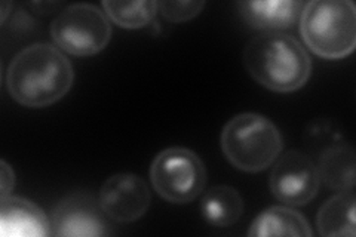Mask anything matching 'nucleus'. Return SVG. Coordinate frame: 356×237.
I'll list each match as a JSON object with an SVG mask.
<instances>
[{"instance_id":"obj_4","label":"nucleus","mask_w":356,"mask_h":237,"mask_svg":"<svg viewBox=\"0 0 356 237\" xmlns=\"http://www.w3.org/2000/svg\"><path fill=\"white\" fill-rule=\"evenodd\" d=\"M282 135L275 123L257 113L232 117L221 132L226 159L243 172H260L276 162L282 152Z\"/></svg>"},{"instance_id":"obj_15","label":"nucleus","mask_w":356,"mask_h":237,"mask_svg":"<svg viewBox=\"0 0 356 237\" xmlns=\"http://www.w3.org/2000/svg\"><path fill=\"white\" fill-rule=\"evenodd\" d=\"M319 178L327 187L339 191L355 187V150L349 144L332 145L319 159Z\"/></svg>"},{"instance_id":"obj_8","label":"nucleus","mask_w":356,"mask_h":237,"mask_svg":"<svg viewBox=\"0 0 356 237\" xmlns=\"http://www.w3.org/2000/svg\"><path fill=\"white\" fill-rule=\"evenodd\" d=\"M150 200L146 181L136 174H116L107 178L98 196L106 217L118 222H132L146 215Z\"/></svg>"},{"instance_id":"obj_9","label":"nucleus","mask_w":356,"mask_h":237,"mask_svg":"<svg viewBox=\"0 0 356 237\" xmlns=\"http://www.w3.org/2000/svg\"><path fill=\"white\" fill-rule=\"evenodd\" d=\"M99 202L88 193H74L61 200L52 212V236L99 237L110 233Z\"/></svg>"},{"instance_id":"obj_2","label":"nucleus","mask_w":356,"mask_h":237,"mask_svg":"<svg viewBox=\"0 0 356 237\" xmlns=\"http://www.w3.org/2000/svg\"><path fill=\"white\" fill-rule=\"evenodd\" d=\"M243 64L255 82L280 94L298 91L312 73L307 51L297 39L282 33H266L250 40Z\"/></svg>"},{"instance_id":"obj_5","label":"nucleus","mask_w":356,"mask_h":237,"mask_svg":"<svg viewBox=\"0 0 356 237\" xmlns=\"http://www.w3.org/2000/svg\"><path fill=\"white\" fill-rule=\"evenodd\" d=\"M150 181L156 193L171 203H188L202 193L207 169L200 157L186 147H170L154 157Z\"/></svg>"},{"instance_id":"obj_11","label":"nucleus","mask_w":356,"mask_h":237,"mask_svg":"<svg viewBox=\"0 0 356 237\" xmlns=\"http://www.w3.org/2000/svg\"><path fill=\"white\" fill-rule=\"evenodd\" d=\"M305 8L296 0H266V2H241L239 9L250 26L267 33L282 31L296 24Z\"/></svg>"},{"instance_id":"obj_17","label":"nucleus","mask_w":356,"mask_h":237,"mask_svg":"<svg viewBox=\"0 0 356 237\" xmlns=\"http://www.w3.org/2000/svg\"><path fill=\"white\" fill-rule=\"evenodd\" d=\"M205 6V2H158L162 17L170 22H186L197 17Z\"/></svg>"},{"instance_id":"obj_6","label":"nucleus","mask_w":356,"mask_h":237,"mask_svg":"<svg viewBox=\"0 0 356 237\" xmlns=\"http://www.w3.org/2000/svg\"><path fill=\"white\" fill-rule=\"evenodd\" d=\"M55 44L74 56H92L102 52L111 39V24L104 10L95 5L67 6L51 24Z\"/></svg>"},{"instance_id":"obj_10","label":"nucleus","mask_w":356,"mask_h":237,"mask_svg":"<svg viewBox=\"0 0 356 237\" xmlns=\"http://www.w3.org/2000/svg\"><path fill=\"white\" fill-rule=\"evenodd\" d=\"M0 233L3 236H49L51 222L35 203L18 196L2 197Z\"/></svg>"},{"instance_id":"obj_1","label":"nucleus","mask_w":356,"mask_h":237,"mask_svg":"<svg viewBox=\"0 0 356 237\" xmlns=\"http://www.w3.org/2000/svg\"><path fill=\"white\" fill-rule=\"evenodd\" d=\"M73 81V65L57 47L35 43L19 51L10 61L6 89L18 104L42 108L64 98Z\"/></svg>"},{"instance_id":"obj_16","label":"nucleus","mask_w":356,"mask_h":237,"mask_svg":"<svg viewBox=\"0 0 356 237\" xmlns=\"http://www.w3.org/2000/svg\"><path fill=\"white\" fill-rule=\"evenodd\" d=\"M104 13L118 24L124 28H141L146 27L158 13V2L152 0H141V2H115L107 0L103 2Z\"/></svg>"},{"instance_id":"obj_12","label":"nucleus","mask_w":356,"mask_h":237,"mask_svg":"<svg viewBox=\"0 0 356 237\" xmlns=\"http://www.w3.org/2000/svg\"><path fill=\"white\" fill-rule=\"evenodd\" d=\"M353 190L340 191L321 206L316 218L318 231L324 237H353L356 234Z\"/></svg>"},{"instance_id":"obj_19","label":"nucleus","mask_w":356,"mask_h":237,"mask_svg":"<svg viewBox=\"0 0 356 237\" xmlns=\"http://www.w3.org/2000/svg\"><path fill=\"white\" fill-rule=\"evenodd\" d=\"M8 8H13V5L8 3V2H3L2 3V21H5V18L8 15Z\"/></svg>"},{"instance_id":"obj_3","label":"nucleus","mask_w":356,"mask_h":237,"mask_svg":"<svg viewBox=\"0 0 356 237\" xmlns=\"http://www.w3.org/2000/svg\"><path fill=\"white\" fill-rule=\"evenodd\" d=\"M300 33L312 52L341 60L356 47V9L350 0H312L300 14Z\"/></svg>"},{"instance_id":"obj_18","label":"nucleus","mask_w":356,"mask_h":237,"mask_svg":"<svg viewBox=\"0 0 356 237\" xmlns=\"http://www.w3.org/2000/svg\"><path fill=\"white\" fill-rule=\"evenodd\" d=\"M15 184V174L5 161L0 162V186H2V191H0V196L6 197L10 196V191H13Z\"/></svg>"},{"instance_id":"obj_7","label":"nucleus","mask_w":356,"mask_h":237,"mask_svg":"<svg viewBox=\"0 0 356 237\" xmlns=\"http://www.w3.org/2000/svg\"><path fill=\"white\" fill-rule=\"evenodd\" d=\"M321 184L318 166L302 152L282 154L270 172L272 195L288 206H305L318 195Z\"/></svg>"},{"instance_id":"obj_14","label":"nucleus","mask_w":356,"mask_h":237,"mask_svg":"<svg viewBox=\"0 0 356 237\" xmlns=\"http://www.w3.org/2000/svg\"><path fill=\"white\" fill-rule=\"evenodd\" d=\"M200 213L214 227H229L243 213V200L236 188L217 186L209 188L200 202Z\"/></svg>"},{"instance_id":"obj_13","label":"nucleus","mask_w":356,"mask_h":237,"mask_svg":"<svg viewBox=\"0 0 356 237\" xmlns=\"http://www.w3.org/2000/svg\"><path fill=\"white\" fill-rule=\"evenodd\" d=\"M250 236L266 237V236H300L312 237L314 231L310 229L309 221L302 213L288 206H273L261 212L254 220Z\"/></svg>"}]
</instances>
